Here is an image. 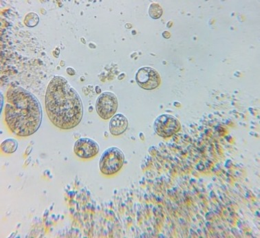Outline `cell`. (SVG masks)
<instances>
[{
	"instance_id": "9c48e42d",
	"label": "cell",
	"mask_w": 260,
	"mask_h": 238,
	"mask_svg": "<svg viewBox=\"0 0 260 238\" xmlns=\"http://www.w3.org/2000/svg\"><path fill=\"white\" fill-rule=\"evenodd\" d=\"M18 148V143L16 139H7L4 141L1 144V149L5 154H13L16 152Z\"/></svg>"
},
{
	"instance_id": "52a82bcc",
	"label": "cell",
	"mask_w": 260,
	"mask_h": 238,
	"mask_svg": "<svg viewBox=\"0 0 260 238\" xmlns=\"http://www.w3.org/2000/svg\"><path fill=\"white\" fill-rule=\"evenodd\" d=\"M98 143L93 139L81 138L76 141L74 146V152L82 159H90L94 158L100 152Z\"/></svg>"
},
{
	"instance_id": "7a4b0ae2",
	"label": "cell",
	"mask_w": 260,
	"mask_h": 238,
	"mask_svg": "<svg viewBox=\"0 0 260 238\" xmlns=\"http://www.w3.org/2000/svg\"><path fill=\"white\" fill-rule=\"evenodd\" d=\"M5 121L8 128L17 137H27L38 131L42 121L40 100L32 93L18 85L8 89Z\"/></svg>"
},
{
	"instance_id": "8fae6325",
	"label": "cell",
	"mask_w": 260,
	"mask_h": 238,
	"mask_svg": "<svg viewBox=\"0 0 260 238\" xmlns=\"http://www.w3.org/2000/svg\"><path fill=\"white\" fill-rule=\"evenodd\" d=\"M149 16L152 19L160 18L162 15V9L160 5L156 3L151 4L149 9Z\"/></svg>"
},
{
	"instance_id": "30bf717a",
	"label": "cell",
	"mask_w": 260,
	"mask_h": 238,
	"mask_svg": "<svg viewBox=\"0 0 260 238\" xmlns=\"http://www.w3.org/2000/svg\"><path fill=\"white\" fill-rule=\"evenodd\" d=\"M39 22H40V17L36 13H29L25 17L24 23L26 26L32 28L38 26Z\"/></svg>"
},
{
	"instance_id": "3957f363",
	"label": "cell",
	"mask_w": 260,
	"mask_h": 238,
	"mask_svg": "<svg viewBox=\"0 0 260 238\" xmlns=\"http://www.w3.org/2000/svg\"><path fill=\"white\" fill-rule=\"evenodd\" d=\"M125 163V155L121 150L116 147L104 151L100 158V171L106 176H112L118 173Z\"/></svg>"
},
{
	"instance_id": "6da1fadb",
	"label": "cell",
	"mask_w": 260,
	"mask_h": 238,
	"mask_svg": "<svg viewBox=\"0 0 260 238\" xmlns=\"http://www.w3.org/2000/svg\"><path fill=\"white\" fill-rule=\"evenodd\" d=\"M45 108L51 123L64 130L75 128L82 120L80 96L63 77L55 76L50 80L46 89Z\"/></svg>"
},
{
	"instance_id": "7c38bea8",
	"label": "cell",
	"mask_w": 260,
	"mask_h": 238,
	"mask_svg": "<svg viewBox=\"0 0 260 238\" xmlns=\"http://www.w3.org/2000/svg\"><path fill=\"white\" fill-rule=\"evenodd\" d=\"M67 72L68 74L71 75V76H73V75H75V71L72 67H68L67 69Z\"/></svg>"
},
{
	"instance_id": "ba28073f",
	"label": "cell",
	"mask_w": 260,
	"mask_h": 238,
	"mask_svg": "<svg viewBox=\"0 0 260 238\" xmlns=\"http://www.w3.org/2000/svg\"><path fill=\"white\" fill-rule=\"evenodd\" d=\"M128 127L127 118L122 114H117L112 118L110 122V131L113 136L123 134Z\"/></svg>"
},
{
	"instance_id": "8992f818",
	"label": "cell",
	"mask_w": 260,
	"mask_h": 238,
	"mask_svg": "<svg viewBox=\"0 0 260 238\" xmlns=\"http://www.w3.org/2000/svg\"><path fill=\"white\" fill-rule=\"evenodd\" d=\"M136 81L144 90H154L160 86V75L156 70L151 67H143L136 74Z\"/></svg>"
},
{
	"instance_id": "5b68a950",
	"label": "cell",
	"mask_w": 260,
	"mask_h": 238,
	"mask_svg": "<svg viewBox=\"0 0 260 238\" xmlns=\"http://www.w3.org/2000/svg\"><path fill=\"white\" fill-rule=\"evenodd\" d=\"M181 128L180 121L174 116L164 114L155 120L154 129L155 132L162 138H169L175 134Z\"/></svg>"
},
{
	"instance_id": "277c9868",
	"label": "cell",
	"mask_w": 260,
	"mask_h": 238,
	"mask_svg": "<svg viewBox=\"0 0 260 238\" xmlns=\"http://www.w3.org/2000/svg\"><path fill=\"white\" fill-rule=\"evenodd\" d=\"M118 106L117 97L111 92H103L97 98L96 110L102 119H112L117 111Z\"/></svg>"
}]
</instances>
